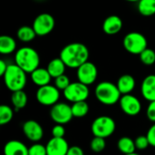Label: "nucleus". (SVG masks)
Returning a JSON list of instances; mask_svg holds the SVG:
<instances>
[{"label": "nucleus", "instance_id": "nucleus-14", "mask_svg": "<svg viewBox=\"0 0 155 155\" xmlns=\"http://www.w3.org/2000/svg\"><path fill=\"white\" fill-rule=\"evenodd\" d=\"M45 147L47 155H66L70 146L64 138L52 137Z\"/></svg>", "mask_w": 155, "mask_h": 155}, {"label": "nucleus", "instance_id": "nucleus-12", "mask_svg": "<svg viewBox=\"0 0 155 155\" xmlns=\"http://www.w3.org/2000/svg\"><path fill=\"white\" fill-rule=\"evenodd\" d=\"M119 105L123 113L128 116H136L142 111L141 101L132 94H123L120 98Z\"/></svg>", "mask_w": 155, "mask_h": 155}, {"label": "nucleus", "instance_id": "nucleus-35", "mask_svg": "<svg viewBox=\"0 0 155 155\" xmlns=\"http://www.w3.org/2000/svg\"><path fill=\"white\" fill-rule=\"evenodd\" d=\"M146 136L150 143V146L155 147V123L153 124L147 131Z\"/></svg>", "mask_w": 155, "mask_h": 155}, {"label": "nucleus", "instance_id": "nucleus-6", "mask_svg": "<svg viewBox=\"0 0 155 155\" xmlns=\"http://www.w3.org/2000/svg\"><path fill=\"white\" fill-rule=\"evenodd\" d=\"M123 45L129 54L137 55L148 47V42L143 34L139 32H130L124 35Z\"/></svg>", "mask_w": 155, "mask_h": 155}, {"label": "nucleus", "instance_id": "nucleus-31", "mask_svg": "<svg viewBox=\"0 0 155 155\" xmlns=\"http://www.w3.org/2000/svg\"><path fill=\"white\" fill-rule=\"evenodd\" d=\"M28 155H47L46 147L42 143H34V144L28 147Z\"/></svg>", "mask_w": 155, "mask_h": 155}, {"label": "nucleus", "instance_id": "nucleus-15", "mask_svg": "<svg viewBox=\"0 0 155 155\" xmlns=\"http://www.w3.org/2000/svg\"><path fill=\"white\" fill-rule=\"evenodd\" d=\"M124 23L119 15H112L107 16L103 23V31L108 35H114L118 34L123 28Z\"/></svg>", "mask_w": 155, "mask_h": 155}, {"label": "nucleus", "instance_id": "nucleus-7", "mask_svg": "<svg viewBox=\"0 0 155 155\" xmlns=\"http://www.w3.org/2000/svg\"><path fill=\"white\" fill-rule=\"evenodd\" d=\"M60 90L55 87V85L47 84L38 87L35 93V98L37 102L44 106H53L59 102L60 99Z\"/></svg>", "mask_w": 155, "mask_h": 155}, {"label": "nucleus", "instance_id": "nucleus-2", "mask_svg": "<svg viewBox=\"0 0 155 155\" xmlns=\"http://www.w3.org/2000/svg\"><path fill=\"white\" fill-rule=\"evenodd\" d=\"M15 64L22 68L26 74H31L40 65L39 54L33 47H20L15 53Z\"/></svg>", "mask_w": 155, "mask_h": 155}, {"label": "nucleus", "instance_id": "nucleus-25", "mask_svg": "<svg viewBox=\"0 0 155 155\" xmlns=\"http://www.w3.org/2000/svg\"><path fill=\"white\" fill-rule=\"evenodd\" d=\"M16 36H17V38L21 42H23V43H29V42L33 41L35 38L36 34H35L33 26L23 25V26L19 27V29L17 30Z\"/></svg>", "mask_w": 155, "mask_h": 155}, {"label": "nucleus", "instance_id": "nucleus-27", "mask_svg": "<svg viewBox=\"0 0 155 155\" xmlns=\"http://www.w3.org/2000/svg\"><path fill=\"white\" fill-rule=\"evenodd\" d=\"M14 117V110L12 107L6 104L0 106V125H5L9 124Z\"/></svg>", "mask_w": 155, "mask_h": 155}, {"label": "nucleus", "instance_id": "nucleus-30", "mask_svg": "<svg viewBox=\"0 0 155 155\" xmlns=\"http://www.w3.org/2000/svg\"><path fill=\"white\" fill-rule=\"evenodd\" d=\"M70 84H71L70 79L65 74L54 78V85L60 91H64L70 85Z\"/></svg>", "mask_w": 155, "mask_h": 155}, {"label": "nucleus", "instance_id": "nucleus-24", "mask_svg": "<svg viewBox=\"0 0 155 155\" xmlns=\"http://www.w3.org/2000/svg\"><path fill=\"white\" fill-rule=\"evenodd\" d=\"M137 9L143 16H153L155 15V0H140L137 3Z\"/></svg>", "mask_w": 155, "mask_h": 155}, {"label": "nucleus", "instance_id": "nucleus-33", "mask_svg": "<svg viewBox=\"0 0 155 155\" xmlns=\"http://www.w3.org/2000/svg\"><path fill=\"white\" fill-rule=\"evenodd\" d=\"M65 128L63 124H55V125L52 128V135L53 137H58V138H64L65 135Z\"/></svg>", "mask_w": 155, "mask_h": 155}, {"label": "nucleus", "instance_id": "nucleus-3", "mask_svg": "<svg viewBox=\"0 0 155 155\" xmlns=\"http://www.w3.org/2000/svg\"><path fill=\"white\" fill-rule=\"evenodd\" d=\"M5 87L13 92L24 90L26 84V73L16 64H9L6 72L2 76Z\"/></svg>", "mask_w": 155, "mask_h": 155}, {"label": "nucleus", "instance_id": "nucleus-1", "mask_svg": "<svg viewBox=\"0 0 155 155\" xmlns=\"http://www.w3.org/2000/svg\"><path fill=\"white\" fill-rule=\"evenodd\" d=\"M59 57L65 64L66 67L77 69L89 59V50L84 44L71 43L63 47Z\"/></svg>", "mask_w": 155, "mask_h": 155}, {"label": "nucleus", "instance_id": "nucleus-29", "mask_svg": "<svg viewBox=\"0 0 155 155\" xmlns=\"http://www.w3.org/2000/svg\"><path fill=\"white\" fill-rule=\"evenodd\" d=\"M105 147H106V142H105L104 138L94 136V138L91 140L90 149L92 150V152L99 153H102L103 151H104Z\"/></svg>", "mask_w": 155, "mask_h": 155}, {"label": "nucleus", "instance_id": "nucleus-17", "mask_svg": "<svg viewBox=\"0 0 155 155\" xmlns=\"http://www.w3.org/2000/svg\"><path fill=\"white\" fill-rule=\"evenodd\" d=\"M4 155H28V147L18 140H11L4 146Z\"/></svg>", "mask_w": 155, "mask_h": 155}, {"label": "nucleus", "instance_id": "nucleus-16", "mask_svg": "<svg viewBox=\"0 0 155 155\" xmlns=\"http://www.w3.org/2000/svg\"><path fill=\"white\" fill-rule=\"evenodd\" d=\"M141 94L146 101H155V74L144 77L141 84Z\"/></svg>", "mask_w": 155, "mask_h": 155}, {"label": "nucleus", "instance_id": "nucleus-19", "mask_svg": "<svg viewBox=\"0 0 155 155\" xmlns=\"http://www.w3.org/2000/svg\"><path fill=\"white\" fill-rule=\"evenodd\" d=\"M30 77L33 84L38 87L49 84L52 80V76L50 75L48 70L42 67H38L37 69L33 71L30 74Z\"/></svg>", "mask_w": 155, "mask_h": 155}, {"label": "nucleus", "instance_id": "nucleus-39", "mask_svg": "<svg viewBox=\"0 0 155 155\" xmlns=\"http://www.w3.org/2000/svg\"><path fill=\"white\" fill-rule=\"evenodd\" d=\"M126 155H140L139 153H130V154H126Z\"/></svg>", "mask_w": 155, "mask_h": 155}, {"label": "nucleus", "instance_id": "nucleus-26", "mask_svg": "<svg viewBox=\"0 0 155 155\" xmlns=\"http://www.w3.org/2000/svg\"><path fill=\"white\" fill-rule=\"evenodd\" d=\"M71 107L73 115L75 118H83L86 116L89 113V104L86 101L73 103Z\"/></svg>", "mask_w": 155, "mask_h": 155}, {"label": "nucleus", "instance_id": "nucleus-9", "mask_svg": "<svg viewBox=\"0 0 155 155\" xmlns=\"http://www.w3.org/2000/svg\"><path fill=\"white\" fill-rule=\"evenodd\" d=\"M49 114L53 122L63 125L70 123L74 117L71 105L63 102H58L54 105L51 106Z\"/></svg>", "mask_w": 155, "mask_h": 155}, {"label": "nucleus", "instance_id": "nucleus-22", "mask_svg": "<svg viewBox=\"0 0 155 155\" xmlns=\"http://www.w3.org/2000/svg\"><path fill=\"white\" fill-rule=\"evenodd\" d=\"M28 102V97L26 93L24 90L15 91L12 93L11 95V104L15 109V112L24 109Z\"/></svg>", "mask_w": 155, "mask_h": 155}, {"label": "nucleus", "instance_id": "nucleus-37", "mask_svg": "<svg viewBox=\"0 0 155 155\" xmlns=\"http://www.w3.org/2000/svg\"><path fill=\"white\" fill-rule=\"evenodd\" d=\"M8 67V64L5 61V60H0V75L3 76L5 74V73L6 72Z\"/></svg>", "mask_w": 155, "mask_h": 155}, {"label": "nucleus", "instance_id": "nucleus-21", "mask_svg": "<svg viewBox=\"0 0 155 155\" xmlns=\"http://www.w3.org/2000/svg\"><path fill=\"white\" fill-rule=\"evenodd\" d=\"M16 51V41L10 35L0 36V54L4 55L11 54Z\"/></svg>", "mask_w": 155, "mask_h": 155}, {"label": "nucleus", "instance_id": "nucleus-5", "mask_svg": "<svg viewBox=\"0 0 155 155\" xmlns=\"http://www.w3.org/2000/svg\"><path fill=\"white\" fill-rule=\"evenodd\" d=\"M116 129L114 120L107 115H101L96 117L91 124V132L94 136L102 138H108L114 134Z\"/></svg>", "mask_w": 155, "mask_h": 155}, {"label": "nucleus", "instance_id": "nucleus-18", "mask_svg": "<svg viewBox=\"0 0 155 155\" xmlns=\"http://www.w3.org/2000/svg\"><path fill=\"white\" fill-rule=\"evenodd\" d=\"M116 85L120 91V93L123 94H132L133 91L135 89L136 82L133 75L125 74L121 75L116 83Z\"/></svg>", "mask_w": 155, "mask_h": 155}, {"label": "nucleus", "instance_id": "nucleus-10", "mask_svg": "<svg viewBox=\"0 0 155 155\" xmlns=\"http://www.w3.org/2000/svg\"><path fill=\"white\" fill-rule=\"evenodd\" d=\"M55 21L54 16L49 13L39 14L33 22V28L37 36H45L54 28Z\"/></svg>", "mask_w": 155, "mask_h": 155}, {"label": "nucleus", "instance_id": "nucleus-34", "mask_svg": "<svg viewBox=\"0 0 155 155\" xmlns=\"http://www.w3.org/2000/svg\"><path fill=\"white\" fill-rule=\"evenodd\" d=\"M146 116L150 122L155 123V101L149 102V105L146 109Z\"/></svg>", "mask_w": 155, "mask_h": 155}, {"label": "nucleus", "instance_id": "nucleus-36", "mask_svg": "<svg viewBox=\"0 0 155 155\" xmlns=\"http://www.w3.org/2000/svg\"><path fill=\"white\" fill-rule=\"evenodd\" d=\"M66 155H84V150L77 145H73L69 147V150Z\"/></svg>", "mask_w": 155, "mask_h": 155}, {"label": "nucleus", "instance_id": "nucleus-8", "mask_svg": "<svg viewBox=\"0 0 155 155\" xmlns=\"http://www.w3.org/2000/svg\"><path fill=\"white\" fill-rule=\"evenodd\" d=\"M63 94L68 102L73 104L76 102L86 101L90 95V90L88 85L77 81L71 83L70 85L64 91H63Z\"/></svg>", "mask_w": 155, "mask_h": 155}, {"label": "nucleus", "instance_id": "nucleus-32", "mask_svg": "<svg viewBox=\"0 0 155 155\" xmlns=\"http://www.w3.org/2000/svg\"><path fill=\"white\" fill-rule=\"evenodd\" d=\"M134 143H135L136 150H139V151L146 150L150 146V143L146 135H140L136 137V139L134 140Z\"/></svg>", "mask_w": 155, "mask_h": 155}, {"label": "nucleus", "instance_id": "nucleus-23", "mask_svg": "<svg viewBox=\"0 0 155 155\" xmlns=\"http://www.w3.org/2000/svg\"><path fill=\"white\" fill-rule=\"evenodd\" d=\"M117 148L120 153H122L124 155L130 154L135 153L136 146L134 140L128 136H123L121 137L117 142Z\"/></svg>", "mask_w": 155, "mask_h": 155}, {"label": "nucleus", "instance_id": "nucleus-11", "mask_svg": "<svg viewBox=\"0 0 155 155\" xmlns=\"http://www.w3.org/2000/svg\"><path fill=\"white\" fill-rule=\"evenodd\" d=\"M97 76H98V69L96 65L90 61L85 62L76 69L77 80L80 83L86 84L88 86L93 84L96 81Z\"/></svg>", "mask_w": 155, "mask_h": 155}, {"label": "nucleus", "instance_id": "nucleus-13", "mask_svg": "<svg viewBox=\"0 0 155 155\" xmlns=\"http://www.w3.org/2000/svg\"><path fill=\"white\" fill-rule=\"evenodd\" d=\"M23 133L25 138L33 143H38L44 137V129L35 120H27L23 124Z\"/></svg>", "mask_w": 155, "mask_h": 155}, {"label": "nucleus", "instance_id": "nucleus-28", "mask_svg": "<svg viewBox=\"0 0 155 155\" xmlns=\"http://www.w3.org/2000/svg\"><path fill=\"white\" fill-rule=\"evenodd\" d=\"M141 62L147 66H151L155 64V51L147 47L144 51H143L140 54Z\"/></svg>", "mask_w": 155, "mask_h": 155}, {"label": "nucleus", "instance_id": "nucleus-20", "mask_svg": "<svg viewBox=\"0 0 155 155\" xmlns=\"http://www.w3.org/2000/svg\"><path fill=\"white\" fill-rule=\"evenodd\" d=\"M46 69L48 70V72H49L50 75L52 76V78L54 79V78H56V77H58V76H60L62 74H64L66 65L60 57H57V58L52 59L48 63Z\"/></svg>", "mask_w": 155, "mask_h": 155}, {"label": "nucleus", "instance_id": "nucleus-4", "mask_svg": "<svg viewBox=\"0 0 155 155\" xmlns=\"http://www.w3.org/2000/svg\"><path fill=\"white\" fill-rule=\"evenodd\" d=\"M94 94L99 103L104 105H114L119 103L122 94L116 84L109 81L99 83L94 89Z\"/></svg>", "mask_w": 155, "mask_h": 155}, {"label": "nucleus", "instance_id": "nucleus-38", "mask_svg": "<svg viewBox=\"0 0 155 155\" xmlns=\"http://www.w3.org/2000/svg\"><path fill=\"white\" fill-rule=\"evenodd\" d=\"M126 2H130V3H138L140 0H124Z\"/></svg>", "mask_w": 155, "mask_h": 155}]
</instances>
